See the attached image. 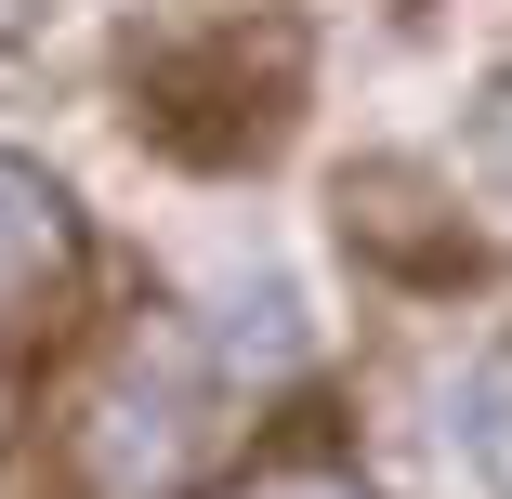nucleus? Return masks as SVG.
I'll use <instances>...</instances> for the list:
<instances>
[{"mask_svg":"<svg viewBox=\"0 0 512 499\" xmlns=\"http://www.w3.org/2000/svg\"><path fill=\"white\" fill-rule=\"evenodd\" d=\"M211 499H381L368 473H342V460H316V447H289V460H250V473H224Z\"/></svg>","mask_w":512,"mask_h":499,"instance_id":"423d86ee","label":"nucleus"},{"mask_svg":"<svg viewBox=\"0 0 512 499\" xmlns=\"http://www.w3.org/2000/svg\"><path fill=\"white\" fill-rule=\"evenodd\" d=\"M79 289V211L40 158H0V342L53 329V303Z\"/></svg>","mask_w":512,"mask_h":499,"instance_id":"20e7f679","label":"nucleus"},{"mask_svg":"<svg viewBox=\"0 0 512 499\" xmlns=\"http://www.w3.org/2000/svg\"><path fill=\"white\" fill-rule=\"evenodd\" d=\"M460 434H473V460H486V486L512 499V329L486 342V368H473V394H460Z\"/></svg>","mask_w":512,"mask_h":499,"instance_id":"39448f33","label":"nucleus"},{"mask_svg":"<svg viewBox=\"0 0 512 499\" xmlns=\"http://www.w3.org/2000/svg\"><path fill=\"white\" fill-rule=\"evenodd\" d=\"M486 158H499V171H512V79H499V92H486Z\"/></svg>","mask_w":512,"mask_h":499,"instance_id":"0eeeda50","label":"nucleus"},{"mask_svg":"<svg viewBox=\"0 0 512 499\" xmlns=\"http://www.w3.org/2000/svg\"><path fill=\"white\" fill-rule=\"evenodd\" d=\"M197 434H211V394H197V355L171 329H119L92 355V381L66 394V486L79 499H184L197 473Z\"/></svg>","mask_w":512,"mask_h":499,"instance_id":"f257e3e1","label":"nucleus"},{"mask_svg":"<svg viewBox=\"0 0 512 499\" xmlns=\"http://www.w3.org/2000/svg\"><path fill=\"white\" fill-rule=\"evenodd\" d=\"M27 27H40V0H0V53H14V40H27Z\"/></svg>","mask_w":512,"mask_h":499,"instance_id":"6e6552de","label":"nucleus"},{"mask_svg":"<svg viewBox=\"0 0 512 499\" xmlns=\"http://www.w3.org/2000/svg\"><path fill=\"white\" fill-rule=\"evenodd\" d=\"M132 119L171 145V158H211V171H237V158H263L276 132H289V40L263 27H184V40H145L132 53Z\"/></svg>","mask_w":512,"mask_h":499,"instance_id":"f03ea898","label":"nucleus"},{"mask_svg":"<svg viewBox=\"0 0 512 499\" xmlns=\"http://www.w3.org/2000/svg\"><path fill=\"white\" fill-rule=\"evenodd\" d=\"M342 250L355 263H381V276H407V289H460L486 250H473V224L447 211V197L407 171V158H368V171H342Z\"/></svg>","mask_w":512,"mask_h":499,"instance_id":"7ed1b4c3","label":"nucleus"}]
</instances>
